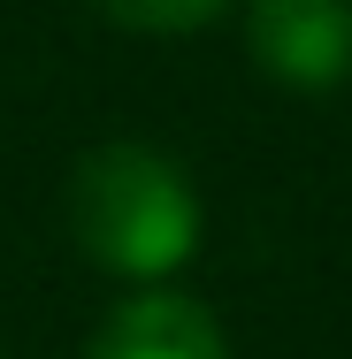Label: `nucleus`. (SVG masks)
<instances>
[{"label": "nucleus", "instance_id": "f257e3e1", "mask_svg": "<svg viewBox=\"0 0 352 359\" xmlns=\"http://www.w3.org/2000/svg\"><path fill=\"white\" fill-rule=\"evenodd\" d=\"M70 229L92 268L131 276V283H161L200 245V199H192V176L169 153L123 138L77 161Z\"/></svg>", "mask_w": 352, "mask_h": 359}, {"label": "nucleus", "instance_id": "f03ea898", "mask_svg": "<svg viewBox=\"0 0 352 359\" xmlns=\"http://www.w3.org/2000/svg\"><path fill=\"white\" fill-rule=\"evenodd\" d=\"M245 46L291 92L352 76V0H245Z\"/></svg>", "mask_w": 352, "mask_h": 359}, {"label": "nucleus", "instance_id": "7ed1b4c3", "mask_svg": "<svg viewBox=\"0 0 352 359\" xmlns=\"http://www.w3.org/2000/svg\"><path fill=\"white\" fill-rule=\"evenodd\" d=\"M84 359H230V344H222V329H214V313L200 298L138 290L100 321Z\"/></svg>", "mask_w": 352, "mask_h": 359}, {"label": "nucleus", "instance_id": "20e7f679", "mask_svg": "<svg viewBox=\"0 0 352 359\" xmlns=\"http://www.w3.org/2000/svg\"><path fill=\"white\" fill-rule=\"evenodd\" d=\"M92 8L107 23H123V31H200L230 0H92Z\"/></svg>", "mask_w": 352, "mask_h": 359}]
</instances>
